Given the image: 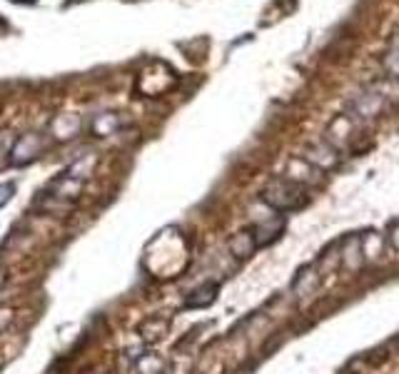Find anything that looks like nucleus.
Masks as SVG:
<instances>
[{
  "label": "nucleus",
  "instance_id": "nucleus-1",
  "mask_svg": "<svg viewBox=\"0 0 399 374\" xmlns=\"http://www.w3.org/2000/svg\"><path fill=\"white\" fill-rule=\"evenodd\" d=\"M262 200L274 212H297L309 202V195L302 185L292 182L290 177H287V180L279 177V180H272L265 187Z\"/></svg>",
  "mask_w": 399,
  "mask_h": 374
},
{
  "label": "nucleus",
  "instance_id": "nucleus-2",
  "mask_svg": "<svg viewBox=\"0 0 399 374\" xmlns=\"http://www.w3.org/2000/svg\"><path fill=\"white\" fill-rule=\"evenodd\" d=\"M46 150V140L40 132H28V135H20L15 140V145L8 153V165H28L33 160H38Z\"/></svg>",
  "mask_w": 399,
  "mask_h": 374
},
{
  "label": "nucleus",
  "instance_id": "nucleus-3",
  "mask_svg": "<svg viewBox=\"0 0 399 374\" xmlns=\"http://www.w3.org/2000/svg\"><path fill=\"white\" fill-rule=\"evenodd\" d=\"M252 233H255L257 247H265V244L274 242L279 235L285 233V220H282V217H270V220L252 227Z\"/></svg>",
  "mask_w": 399,
  "mask_h": 374
},
{
  "label": "nucleus",
  "instance_id": "nucleus-4",
  "mask_svg": "<svg viewBox=\"0 0 399 374\" xmlns=\"http://www.w3.org/2000/svg\"><path fill=\"white\" fill-rule=\"evenodd\" d=\"M257 249V240H255V233L252 230H242V233L232 235L230 240V252H232L237 260H247V257L255 255Z\"/></svg>",
  "mask_w": 399,
  "mask_h": 374
},
{
  "label": "nucleus",
  "instance_id": "nucleus-5",
  "mask_svg": "<svg viewBox=\"0 0 399 374\" xmlns=\"http://www.w3.org/2000/svg\"><path fill=\"white\" fill-rule=\"evenodd\" d=\"M217 289H220V287H217V284H212V282L192 289V292H190V297L185 300V307H188V310H202V307H210L212 302L217 300Z\"/></svg>",
  "mask_w": 399,
  "mask_h": 374
},
{
  "label": "nucleus",
  "instance_id": "nucleus-6",
  "mask_svg": "<svg viewBox=\"0 0 399 374\" xmlns=\"http://www.w3.org/2000/svg\"><path fill=\"white\" fill-rule=\"evenodd\" d=\"M304 160L312 162L317 170H330V167L337 165V153H335V148H330V145H314V148H309V153Z\"/></svg>",
  "mask_w": 399,
  "mask_h": 374
},
{
  "label": "nucleus",
  "instance_id": "nucleus-7",
  "mask_svg": "<svg viewBox=\"0 0 399 374\" xmlns=\"http://www.w3.org/2000/svg\"><path fill=\"white\" fill-rule=\"evenodd\" d=\"M118 127H120V118L115 113H103V115H97V118L92 120V132H95V135H100V137L113 135Z\"/></svg>",
  "mask_w": 399,
  "mask_h": 374
},
{
  "label": "nucleus",
  "instance_id": "nucleus-8",
  "mask_svg": "<svg viewBox=\"0 0 399 374\" xmlns=\"http://www.w3.org/2000/svg\"><path fill=\"white\" fill-rule=\"evenodd\" d=\"M92 167H95V155H88V158H78V160H75L68 170H65V175H70V177H75V180L83 182L92 172Z\"/></svg>",
  "mask_w": 399,
  "mask_h": 374
},
{
  "label": "nucleus",
  "instance_id": "nucleus-9",
  "mask_svg": "<svg viewBox=\"0 0 399 374\" xmlns=\"http://www.w3.org/2000/svg\"><path fill=\"white\" fill-rule=\"evenodd\" d=\"M309 275H314L312 267H302V270L297 272V277L292 279V289H295V292H297L300 297H304V295L309 292V289L314 287V277H309Z\"/></svg>",
  "mask_w": 399,
  "mask_h": 374
},
{
  "label": "nucleus",
  "instance_id": "nucleus-10",
  "mask_svg": "<svg viewBox=\"0 0 399 374\" xmlns=\"http://www.w3.org/2000/svg\"><path fill=\"white\" fill-rule=\"evenodd\" d=\"M162 359L158 357V354H145L140 362H137V369H140V374H162Z\"/></svg>",
  "mask_w": 399,
  "mask_h": 374
},
{
  "label": "nucleus",
  "instance_id": "nucleus-11",
  "mask_svg": "<svg viewBox=\"0 0 399 374\" xmlns=\"http://www.w3.org/2000/svg\"><path fill=\"white\" fill-rule=\"evenodd\" d=\"M165 329H167L165 319H148L143 324V337L145 340H160V337L165 335Z\"/></svg>",
  "mask_w": 399,
  "mask_h": 374
},
{
  "label": "nucleus",
  "instance_id": "nucleus-12",
  "mask_svg": "<svg viewBox=\"0 0 399 374\" xmlns=\"http://www.w3.org/2000/svg\"><path fill=\"white\" fill-rule=\"evenodd\" d=\"M389 244L399 252V220L389 222Z\"/></svg>",
  "mask_w": 399,
  "mask_h": 374
},
{
  "label": "nucleus",
  "instance_id": "nucleus-13",
  "mask_svg": "<svg viewBox=\"0 0 399 374\" xmlns=\"http://www.w3.org/2000/svg\"><path fill=\"white\" fill-rule=\"evenodd\" d=\"M13 193H15V185H13V182H8V185H0V207H3V205L13 198Z\"/></svg>",
  "mask_w": 399,
  "mask_h": 374
},
{
  "label": "nucleus",
  "instance_id": "nucleus-14",
  "mask_svg": "<svg viewBox=\"0 0 399 374\" xmlns=\"http://www.w3.org/2000/svg\"><path fill=\"white\" fill-rule=\"evenodd\" d=\"M13 319V310H0V329H6V324Z\"/></svg>",
  "mask_w": 399,
  "mask_h": 374
},
{
  "label": "nucleus",
  "instance_id": "nucleus-15",
  "mask_svg": "<svg viewBox=\"0 0 399 374\" xmlns=\"http://www.w3.org/2000/svg\"><path fill=\"white\" fill-rule=\"evenodd\" d=\"M3 284H6V275H3V277H0V287H3Z\"/></svg>",
  "mask_w": 399,
  "mask_h": 374
}]
</instances>
